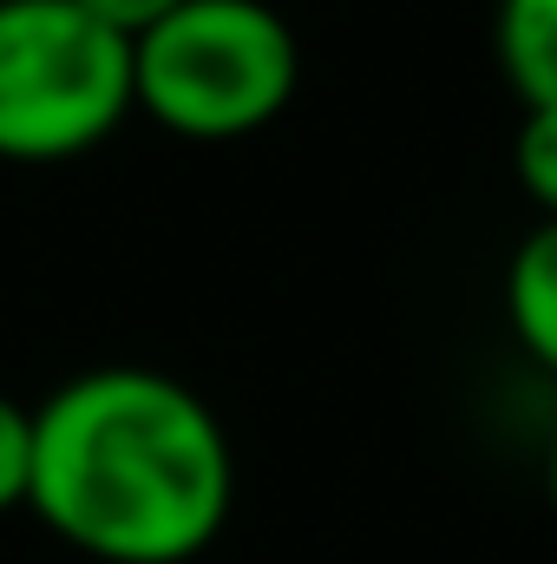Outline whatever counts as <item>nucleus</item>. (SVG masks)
<instances>
[{
	"label": "nucleus",
	"mask_w": 557,
	"mask_h": 564,
	"mask_svg": "<svg viewBox=\"0 0 557 564\" xmlns=\"http://www.w3.org/2000/svg\"><path fill=\"white\" fill-rule=\"evenodd\" d=\"M237 499L230 433L184 381L112 361L33 408L26 506L99 564H190Z\"/></svg>",
	"instance_id": "nucleus-1"
},
{
	"label": "nucleus",
	"mask_w": 557,
	"mask_h": 564,
	"mask_svg": "<svg viewBox=\"0 0 557 564\" xmlns=\"http://www.w3.org/2000/svg\"><path fill=\"white\" fill-rule=\"evenodd\" d=\"M295 33L270 0H184L132 40V112L171 139L230 144L288 112Z\"/></svg>",
	"instance_id": "nucleus-2"
},
{
	"label": "nucleus",
	"mask_w": 557,
	"mask_h": 564,
	"mask_svg": "<svg viewBox=\"0 0 557 564\" xmlns=\"http://www.w3.org/2000/svg\"><path fill=\"white\" fill-rule=\"evenodd\" d=\"M132 119V40L79 0H0V158L66 164Z\"/></svg>",
	"instance_id": "nucleus-3"
},
{
	"label": "nucleus",
	"mask_w": 557,
	"mask_h": 564,
	"mask_svg": "<svg viewBox=\"0 0 557 564\" xmlns=\"http://www.w3.org/2000/svg\"><path fill=\"white\" fill-rule=\"evenodd\" d=\"M505 328L557 381V217H538L505 263Z\"/></svg>",
	"instance_id": "nucleus-4"
},
{
	"label": "nucleus",
	"mask_w": 557,
	"mask_h": 564,
	"mask_svg": "<svg viewBox=\"0 0 557 564\" xmlns=\"http://www.w3.org/2000/svg\"><path fill=\"white\" fill-rule=\"evenodd\" d=\"M492 53L518 106H557V0H499Z\"/></svg>",
	"instance_id": "nucleus-5"
},
{
	"label": "nucleus",
	"mask_w": 557,
	"mask_h": 564,
	"mask_svg": "<svg viewBox=\"0 0 557 564\" xmlns=\"http://www.w3.org/2000/svg\"><path fill=\"white\" fill-rule=\"evenodd\" d=\"M512 171L525 184V197L557 217V106H525L518 139H512Z\"/></svg>",
	"instance_id": "nucleus-6"
},
{
	"label": "nucleus",
	"mask_w": 557,
	"mask_h": 564,
	"mask_svg": "<svg viewBox=\"0 0 557 564\" xmlns=\"http://www.w3.org/2000/svg\"><path fill=\"white\" fill-rule=\"evenodd\" d=\"M26 479H33V408L0 394V512L26 506Z\"/></svg>",
	"instance_id": "nucleus-7"
},
{
	"label": "nucleus",
	"mask_w": 557,
	"mask_h": 564,
	"mask_svg": "<svg viewBox=\"0 0 557 564\" xmlns=\"http://www.w3.org/2000/svg\"><path fill=\"white\" fill-rule=\"evenodd\" d=\"M92 20H106L112 33H125V40H139L144 26H157L171 7H184V0H79Z\"/></svg>",
	"instance_id": "nucleus-8"
},
{
	"label": "nucleus",
	"mask_w": 557,
	"mask_h": 564,
	"mask_svg": "<svg viewBox=\"0 0 557 564\" xmlns=\"http://www.w3.org/2000/svg\"><path fill=\"white\" fill-rule=\"evenodd\" d=\"M545 492H551V519H557V426H551V453H545Z\"/></svg>",
	"instance_id": "nucleus-9"
}]
</instances>
